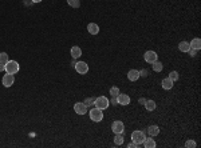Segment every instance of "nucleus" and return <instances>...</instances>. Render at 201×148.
I'll use <instances>...</instances> for the list:
<instances>
[{"label": "nucleus", "instance_id": "nucleus-17", "mask_svg": "<svg viewBox=\"0 0 201 148\" xmlns=\"http://www.w3.org/2000/svg\"><path fill=\"white\" fill-rule=\"evenodd\" d=\"M178 49L181 52H188L190 49V45H189V43L185 42V40H182V42H180L178 43Z\"/></svg>", "mask_w": 201, "mask_h": 148}, {"label": "nucleus", "instance_id": "nucleus-20", "mask_svg": "<svg viewBox=\"0 0 201 148\" xmlns=\"http://www.w3.org/2000/svg\"><path fill=\"white\" fill-rule=\"evenodd\" d=\"M152 66H153V71L154 72H161L164 69V64L161 62H158V60H156L154 63H152Z\"/></svg>", "mask_w": 201, "mask_h": 148}, {"label": "nucleus", "instance_id": "nucleus-27", "mask_svg": "<svg viewBox=\"0 0 201 148\" xmlns=\"http://www.w3.org/2000/svg\"><path fill=\"white\" fill-rule=\"evenodd\" d=\"M83 103H85L87 107H91V106H94V99H93V97H87Z\"/></svg>", "mask_w": 201, "mask_h": 148}, {"label": "nucleus", "instance_id": "nucleus-19", "mask_svg": "<svg viewBox=\"0 0 201 148\" xmlns=\"http://www.w3.org/2000/svg\"><path fill=\"white\" fill-rule=\"evenodd\" d=\"M142 144H143V147H146V148H154V147L157 146L156 142H154V139H152V136H150V137H146L145 142H143Z\"/></svg>", "mask_w": 201, "mask_h": 148}, {"label": "nucleus", "instance_id": "nucleus-31", "mask_svg": "<svg viewBox=\"0 0 201 148\" xmlns=\"http://www.w3.org/2000/svg\"><path fill=\"white\" fill-rule=\"evenodd\" d=\"M2 71H5V64L0 63V72H2Z\"/></svg>", "mask_w": 201, "mask_h": 148}, {"label": "nucleus", "instance_id": "nucleus-22", "mask_svg": "<svg viewBox=\"0 0 201 148\" xmlns=\"http://www.w3.org/2000/svg\"><path fill=\"white\" fill-rule=\"evenodd\" d=\"M67 4H69L70 7H72V8H79L80 2L79 0H67Z\"/></svg>", "mask_w": 201, "mask_h": 148}, {"label": "nucleus", "instance_id": "nucleus-11", "mask_svg": "<svg viewBox=\"0 0 201 148\" xmlns=\"http://www.w3.org/2000/svg\"><path fill=\"white\" fill-rule=\"evenodd\" d=\"M87 32H89L90 35H98L99 33L98 24H95V23H89V24H87Z\"/></svg>", "mask_w": 201, "mask_h": 148}, {"label": "nucleus", "instance_id": "nucleus-5", "mask_svg": "<svg viewBox=\"0 0 201 148\" xmlns=\"http://www.w3.org/2000/svg\"><path fill=\"white\" fill-rule=\"evenodd\" d=\"M74 68H75V71L78 72L79 75H86V73L89 72V64H87L86 62H78V63H75Z\"/></svg>", "mask_w": 201, "mask_h": 148}, {"label": "nucleus", "instance_id": "nucleus-23", "mask_svg": "<svg viewBox=\"0 0 201 148\" xmlns=\"http://www.w3.org/2000/svg\"><path fill=\"white\" fill-rule=\"evenodd\" d=\"M9 60L8 58V53L7 52H0V63H3V64H5Z\"/></svg>", "mask_w": 201, "mask_h": 148}, {"label": "nucleus", "instance_id": "nucleus-6", "mask_svg": "<svg viewBox=\"0 0 201 148\" xmlns=\"http://www.w3.org/2000/svg\"><path fill=\"white\" fill-rule=\"evenodd\" d=\"M111 131L114 133H123L125 126H123V123L121 122V120H115V122H113V124H111Z\"/></svg>", "mask_w": 201, "mask_h": 148}, {"label": "nucleus", "instance_id": "nucleus-18", "mask_svg": "<svg viewBox=\"0 0 201 148\" xmlns=\"http://www.w3.org/2000/svg\"><path fill=\"white\" fill-rule=\"evenodd\" d=\"M143 106H145L146 111H150V112H152V111H154V109H156L157 104H156V102H154V100H146Z\"/></svg>", "mask_w": 201, "mask_h": 148}, {"label": "nucleus", "instance_id": "nucleus-21", "mask_svg": "<svg viewBox=\"0 0 201 148\" xmlns=\"http://www.w3.org/2000/svg\"><path fill=\"white\" fill-rule=\"evenodd\" d=\"M114 143H115L117 146H122V144H123L122 133H115V136H114Z\"/></svg>", "mask_w": 201, "mask_h": 148}, {"label": "nucleus", "instance_id": "nucleus-16", "mask_svg": "<svg viewBox=\"0 0 201 148\" xmlns=\"http://www.w3.org/2000/svg\"><path fill=\"white\" fill-rule=\"evenodd\" d=\"M189 45H190V48H193V49H199L201 48V40H200V38H194L192 42L189 43Z\"/></svg>", "mask_w": 201, "mask_h": 148}, {"label": "nucleus", "instance_id": "nucleus-26", "mask_svg": "<svg viewBox=\"0 0 201 148\" xmlns=\"http://www.w3.org/2000/svg\"><path fill=\"white\" fill-rule=\"evenodd\" d=\"M196 146H197V144H196V142H194V140H188V142L185 143V147H186V148H194Z\"/></svg>", "mask_w": 201, "mask_h": 148}, {"label": "nucleus", "instance_id": "nucleus-28", "mask_svg": "<svg viewBox=\"0 0 201 148\" xmlns=\"http://www.w3.org/2000/svg\"><path fill=\"white\" fill-rule=\"evenodd\" d=\"M138 147H139L138 144H136L134 142H132V143H129V144H127V148H138Z\"/></svg>", "mask_w": 201, "mask_h": 148}, {"label": "nucleus", "instance_id": "nucleus-15", "mask_svg": "<svg viewBox=\"0 0 201 148\" xmlns=\"http://www.w3.org/2000/svg\"><path fill=\"white\" fill-rule=\"evenodd\" d=\"M147 133H149V136H157L160 133V127L156 126V124H153V126H149L147 127Z\"/></svg>", "mask_w": 201, "mask_h": 148}, {"label": "nucleus", "instance_id": "nucleus-14", "mask_svg": "<svg viewBox=\"0 0 201 148\" xmlns=\"http://www.w3.org/2000/svg\"><path fill=\"white\" fill-rule=\"evenodd\" d=\"M70 53H71L72 59H79L80 56H82V49H80V47H78V45H74L71 48V51H70Z\"/></svg>", "mask_w": 201, "mask_h": 148}, {"label": "nucleus", "instance_id": "nucleus-29", "mask_svg": "<svg viewBox=\"0 0 201 148\" xmlns=\"http://www.w3.org/2000/svg\"><path fill=\"white\" fill-rule=\"evenodd\" d=\"M188 52H189L190 56H196V55H197V49H193V48H190Z\"/></svg>", "mask_w": 201, "mask_h": 148}, {"label": "nucleus", "instance_id": "nucleus-13", "mask_svg": "<svg viewBox=\"0 0 201 148\" xmlns=\"http://www.w3.org/2000/svg\"><path fill=\"white\" fill-rule=\"evenodd\" d=\"M173 84L174 82L173 80H170L169 77H165V79H162V82H161V87H162L164 89H172L173 88Z\"/></svg>", "mask_w": 201, "mask_h": 148}, {"label": "nucleus", "instance_id": "nucleus-7", "mask_svg": "<svg viewBox=\"0 0 201 148\" xmlns=\"http://www.w3.org/2000/svg\"><path fill=\"white\" fill-rule=\"evenodd\" d=\"M2 83H3V86H4L5 88H9V87L15 83V76L11 75V73H5V75L3 76V79H2Z\"/></svg>", "mask_w": 201, "mask_h": 148}, {"label": "nucleus", "instance_id": "nucleus-12", "mask_svg": "<svg viewBox=\"0 0 201 148\" xmlns=\"http://www.w3.org/2000/svg\"><path fill=\"white\" fill-rule=\"evenodd\" d=\"M127 79H129L130 82H137V80L139 79V71H137V69H130V71L127 72Z\"/></svg>", "mask_w": 201, "mask_h": 148}, {"label": "nucleus", "instance_id": "nucleus-8", "mask_svg": "<svg viewBox=\"0 0 201 148\" xmlns=\"http://www.w3.org/2000/svg\"><path fill=\"white\" fill-rule=\"evenodd\" d=\"M87 108H89V107H87L85 103H80L79 102V103L74 104V111H75V113H78V115H86Z\"/></svg>", "mask_w": 201, "mask_h": 148}, {"label": "nucleus", "instance_id": "nucleus-25", "mask_svg": "<svg viewBox=\"0 0 201 148\" xmlns=\"http://www.w3.org/2000/svg\"><path fill=\"white\" fill-rule=\"evenodd\" d=\"M168 77H169V79L170 80H173V82H176V80H178V72H177V71H172V72H170L169 73V76H168Z\"/></svg>", "mask_w": 201, "mask_h": 148}, {"label": "nucleus", "instance_id": "nucleus-30", "mask_svg": "<svg viewBox=\"0 0 201 148\" xmlns=\"http://www.w3.org/2000/svg\"><path fill=\"white\" fill-rule=\"evenodd\" d=\"M139 76H143V77L147 76V71H146V69H142V71H139Z\"/></svg>", "mask_w": 201, "mask_h": 148}, {"label": "nucleus", "instance_id": "nucleus-10", "mask_svg": "<svg viewBox=\"0 0 201 148\" xmlns=\"http://www.w3.org/2000/svg\"><path fill=\"white\" fill-rule=\"evenodd\" d=\"M143 59H145L146 63H149V64H152L157 60V53L154 51H146L143 53Z\"/></svg>", "mask_w": 201, "mask_h": 148}, {"label": "nucleus", "instance_id": "nucleus-34", "mask_svg": "<svg viewBox=\"0 0 201 148\" xmlns=\"http://www.w3.org/2000/svg\"><path fill=\"white\" fill-rule=\"evenodd\" d=\"M31 2H32V3H40L42 0H31Z\"/></svg>", "mask_w": 201, "mask_h": 148}, {"label": "nucleus", "instance_id": "nucleus-2", "mask_svg": "<svg viewBox=\"0 0 201 148\" xmlns=\"http://www.w3.org/2000/svg\"><path fill=\"white\" fill-rule=\"evenodd\" d=\"M20 69L19 67V63L16 62V60H8V62L5 63V72L7 73H11V75H15V73H18Z\"/></svg>", "mask_w": 201, "mask_h": 148}, {"label": "nucleus", "instance_id": "nucleus-1", "mask_svg": "<svg viewBox=\"0 0 201 148\" xmlns=\"http://www.w3.org/2000/svg\"><path fill=\"white\" fill-rule=\"evenodd\" d=\"M109 106H110V100L107 99L106 96H98L97 99H94V107H97V108L103 111V109H106Z\"/></svg>", "mask_w": 201, "mask_h": 148}, {"label": "nucleus", "instance_id": "nucleus-32", "mask_svg": "<svg viewBox=\"0 0 201 148\" xmlns=\"http://www.w3.org/2000/svg\"><path fill=\"white\" fill-rule=\"evenodd\" d=\"M110 103H113L114 106H117V104H118V103H117V97H113V99L110 100Z\"/></svg>", "mask_w": 201, "mask_h": 148}, {"label": "nucleus", "instance_id": "nucleus-3", "mask_svg": "<svg viewBox=\"0 0 201 148\" xmlns=\"http://www.w3.org/2000/svg\"><path fill=\"white\" fill-rule=\"evenodd\" d=\"M89 115H90V119H91L93 122H95V123L102 122V119H103V112H102V109L97 108V107H94L93 109H90Z\"/></svg>", "mask_w": 201, "mask_h": 148}, {"label": "nucleus", "instance_id": "nucleus-33", "mask_svg": "<svg viewBox=\"0 0 201 148\" xmlns=\"http://www.w3.org/2000/svg\"><path fill=\"white\" fill-rule=\"evenodd\" d=\"M145 102H146V99H143V97H142V99H139V103L141 104H145Z\"/></svg>", "mask_w": 201, "mask_h": 148}, {"label": "nucleus", "instance_id": "nucleus-9", "mask_svg": "<svg viewBox=\"0 0 201 148\" xmlns=\"http://www.w3.org/2000/svg\"><path fill=\"white\" fill-rule=\"evenodd\" d=\"M117 103L119 104V106H129L130 104V96L126 95V93H118V96H117Z\"/></svg>", "mask_w": 201, "mask_h": 148}, {"label": "nucleus", "instance_id": "nucleus-24", "mask_svg": "<svg viewBox=\"0 0 201 148\" xmlns=\"http://www.w3.org/2000/svg\"><path fill=\"white\" fill-rule=\"evenodd\" d=\"M118 93H119L118 87H111V88H110V96L111 97H117L118 96Z\"/></svg>", "mask_w": 201, "mask_h": 148}, {"label": "nucleus", "instance_id": "nucleus-4", "mask_svg": "<svg viewBox=\"0 0 201 148\" xmlns=\"http://www.w3.org/2000/svg\"><path fill=\"white\" fill-rule=\"evenodd\" d=\"M146 136H145V132L143 131H134L132 133V142H134L138 146H142V143L145 142Z\"/></svg>", "mask_w": 201, "mask_h": 148}]
</instances>
